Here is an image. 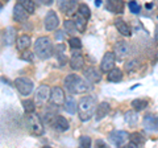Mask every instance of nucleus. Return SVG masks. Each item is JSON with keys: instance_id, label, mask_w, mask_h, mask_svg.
<instances>
[{"instance_id": "32", "label": "nucleus", "mask_w": 158, "mask_h": 148, "mask_svg": "<svg viewBox=\"0 0 158 148\" xmlns=\"http://www.w3.org/2000/svg\"><path fill=\"white\" fill-rule=\"evenodd\" d=\"M63 25H65V31L67 33H71L74 34L77 31V25H75V23H74V20H66L65 23H63Z\"/></svg>"}, {"instance_id": "19", "label": "nucleus", "mask_w": 158, "mask_h": 148, "mask_svg": "<svg viewBox=\"0 0 158 148\" xmlns=\"http://www.w3.org/2000/svg\"><path fill=\"white\" fill-rule=\"evenodd\" d=\"M115 27H116V29L118 32H120L123 36H131L132 34V31H131V28H129V25L124 21V20H121V19H116L115 20Z\"/></svg>"}, {"instance_id": "22", "label": "nucleus", "mask_w": 158, "mask_h": 148, "mask_svg": "<svg viewBox=\"0 0 158 148\" xmlns=\"http://www.w3.org/2000/svg\"><path fill=\"white\" fill-rule=\"evenodd\" d=\"M131 139V144L129 147H140V146H144L145 144V137L142 134H140V132H133V134L129 136Z\"/></svg>"}, {"instance_id": "42", "label": "nucleus", "mask_w": 158, "mask_h": 148, "mask_svg": "<svg viewBox=\"0 0 158 148\" xmlns=\"http://www.w3.org/2000/svg\"><path fill=\"white\" fill-rule=\"evenodd\" d=\"M100 4H102V0H95V6H96V7H99Z\"/></svg>"}, {"instance_id": "23", "label": "nucleus", "mask_w": 158, "mask_h": 148, "mask_svg": "<svg viewBox=\"0 0 158 148\" xmlns=\"http://www.w3.org/2000/svg\"><path fill=\"white\" fill-rule=\"evenodd\" d=\"M15 41H16V29L13 27H8L4 33V42L6 45H12Z\"/></svg>"}, {"instance_id": "5", "label": "nucleus", "mask_w": 158, "mask_h": 148, "mask_svg": "<svg viewBox=\"0 0 158 148\" xmlns=\"http://www.w3.org/2000/svg\"><path fill=\"white\" fill-rule=\"evenodd\" d=\"M15 86L19 90V93L21 95H29L33 91V82L32 80H29L27 77H20V78H16L15 81Z\"/></svg>"}, {"instance_id": "36", "label": "nucleus", "mask_w": 158, "mask_h": 148, "mask_svg": "<svg viewBox=\"0 0 158 148\" xmlns=\"http://www.w3.org/2000/svg\"><path fill=\"white\" fill-rule=\"evenodd\" d=\"M79 143H81V147L82 148L91 147V139H90V136H82L81 139H79Z\"/></svg>"}, {"instance_id": "33", "label": "nucleus", "mask_w": 158, "mask_h": 148, "mask_svg": "<svg viewBox=\"0 0 158 148\" xmlns=\"http://www.w3.org/2000/svg\"><path fill=\"white\" fill-rule=\"evenodd\" d=\"M138 66H140L138 60H131V61L125 62V72H135L138 69Z\"/></svg>"}, {"instance_id": "17", "label": "nucleus", "mask_w": 158, "mask_h": 148, "mask_svg": "<svg viewBox=\"0 0 158 148\" xmlns=\"http://www.w3.org/2000/svg\"><path fill=\"white\" fill-rule=\"evenodd\" d=\"M85 76L87 78V81L91 82V83H98V82H100V80H102V74L99 73L95 67H88V69H86Z\"/></svg>"}, {"instance_id": "6", "label": "nucleus", "mask_w": 158, "mask_h": 148, "mask_svg": "<svg viewBox=\"0 0 158 148\" xmlns=\"http://www.w3.org/2000/svg\"><path fill=\"white\" fill-rule=\"evenodd\" d=\"M50 90L52 89L49 87L48 85H41L37 89L36 94H34V103L38 105V106L45 105V103L50 99Z\"/></svg>"}, {"instance_id": "11", "label": "nucleus", "mask_w": 158, "mask_h": 148, "mask_svg": "<svg viewBox=\"0 0 158 148\" xmlns=\"http://www.w3.org/2000/svg\"><path fill=\"white\" fill-rule=\"evenodd\" d=\"M79 0H59V8L69 16H71L78 9Z\"/></svg>"}, {"instance_id": "34", "label": "nucleus", "mask_w": 158, "mask_h": 148, "mask_svg": "<svg viewBox=\"0 0 158 148\" xmlns=\"http://www.w3.org/2000/svg\"><path fill=\"white\" fill-rule=\"evenodd\" d=\"M23 107L25 112H33L36 110V105H34V101H31V99H27V101H23Z\"/></svg>"}, {"instance_id": "12", "label": "nucleus", "mask_w": 158, "mask_h": 148, "mask_svg": "<svg viewBox=\"0 0 158 148\" xmlns=\"http://www.w3.org/2000/svg\"><path fill=\"white\" fill-rule=\"evenodd\" d=\"M59 25V19L57 13L54 11H49L48 15L45 16V29L46 31H54Z\"/></svg>"}, {"instance_id": "8", "label": "nucleus", "mask_w": 158, "mask_h": 148, "mask_svg": "<svg viewBox=\"0 0 158 148\" xmlns=\"http://www.w3.org/2000/svg\"><path fill=\"white\" fill-rule=\"evenodd\" d=\"M113 54L118 60H124L131 54V46L125 41H117L113 48Z\"/></svg>"}, {"instance_id": "43", "label": "nucleus", "mask_w": 158, "mask_h": 148, "mask_svg": "<svg viewBox=\"0 0 158 148\" xmlns=\"http://www.w3.org/2000/svg\"><path fill=\"white\" fill-rule=\"evenodd\" d=\"M3 2H6V3H7V2H9V0H3Z\"/></svg>"}, {"instance_id": "10", "label": "nucleus", "mask_w": 158, "mask_h": 148, "mask_svg": "<svg viewBox=\"0 0 158 148\" xmlns=\"http://www.w3.org/2000/svg\"><path fill=\"white\" fill-rule=\"evenodd\" d=\"M115 62H116V57L113 52H107L102 58L100 62V70L103 73H108L111 69L115 67Z\"/></svg>"}, {"instance_id": "26", "label": "nucleus", "mask_w": 158, "mask_h": 148, "mask_svg": "<svg viewBox=\"0 0 158 148\" xmlns=\"http://www.w3.org/2000/svg\"><path fill=\"white\" fill-rule=\"evenodd\" d=\"M108 80H110L111 82H120L123 80L121 70H120V69H116V67L111 69V70L108 72Z\"/></svg>"}, {"instance_id": "14", "label": "nucleus", "mask_w": 158, "mask_h": 148, "mask_svg": "<svg viewBox=\"0 0 158 148\" xmlns=\"http://www.w3.org/2000/svg\"><path fill=\"white\" fill-rule=\"evenodd\" d=\"M83 65H85V60H83V56L81 54V52H74L70 58L71 69H74V70H81Z\"/></svg>"}, {"instance_id": "38", "label": "nucleus", "mask_w": 158, "mask_h": 148, "mask_svg": "<svg viewBox=\"0 0 158 148\" xmlns=\"http://www.w3.org/2000/svg\"><path fill=\"white\" fill-rule=\"evenodd\" d=\"M21 58H23V60H25V61H28V62H33L34 56H33L32 52H24L21 54Z\"/></svg>"}, {"instance_id": "30", "label": "nucleus", "mask_w": 158, "mask_h": 148, "mask_svg": "<svg viewBox=\"0 0 158 148\" xmlns=\"http://www.w3.org/2000/svg\"><path fill=\"white\" fill-rule=\"evenodd\" d=\"M148 102L145 99H135L132 101V107L135 108L136 111H142L144 108H146Z\"/></svg>"}, {"instance_id": "28", "label": "nucleus", "mask_w": 158, "mask_h": 148, "mask_svg": "<svg viewBox=\"0 0 158 148\" xmlns=\"http://www.w3.org/2000/svg\"><path fill=\"white\" fill-rule=\"evenodd\" d=\"M74 23H75V25H77V31L78 32H85L86 31L87 20L82 16V15H78V16L75 17V20H74Z\"/></svg>"}, {"instance_id": "7", "label": "nucleus", "mask_w": 158, "mask_h": 148, "mask_svg": "<svg viewBox=\"0 0 158 148\" xmlns=\"http://www.w3.org/2000/svg\"><path fill=\"white\" fill-rule=\"evenodd\" d=\"M108 139L112 144H115L117 147L120 146H124L125 141L129 139V134L127 131H120V130H116V131H112L110 135H108Z\"/></svg>"}, {"instance_id": "41", "label": "nucleus", "mask_w": 158, "mask_h": 148, "mask_svg": "<svg viewBox=\"0 0 158 148\" xmlns=\"http://www.w3.org/2000/svg\"><path fill=\"white\" fill-rule=\"evenodd\" d=\"M40 2H41L42 4H45V6H52L54 0H40Z\"/></svg>"}, {"instance_id": "16", "label": "nucleus", "mask_w": 158, "mask_h": 148, "mask_svg": "<svg viewBox=\"0 0 158 148\" xmlns=\"http://www.w3.org/2000/svg\"><path fill=\"white\" fill-rule=\"evenodd\" d=\"M28 12L25 11V9H24V7L21 6V4H16V6H15V8H13V17H15V20L16 21H25L27 19H28Z\"/></svg>"}, {"instance_id": "1", "label": "nucleus", "mask_w": 158, "mask_h": 148, "mask_svg": "<svg viewBox=\"0 0 158 148\" xmlns=\"http://www.w3.org/2000/svg\"><path fill=\"white\" fill-rule=\"evenodd\" d=\"M95 107H96V102H95V98L94 97H90V95L82 97L77 106L79 119L82 122L90 120L94 115V112H95Z\"/></svg>"}, {"instance_id": "20", "label": "nucleus", "mask_w": 158, "mask_h": 148, "mask_svg": "<svg viewBox=\"0 0 158 148\" xmlns=\"http://www.w3.org/2000/svg\"><path fill=\"white\" fill-rule=\"evenodd\" d=\"M53 127H56L58 131H67L69 130V120L66 119L65 116H61V115H56V119H54L53 123Z\"/></svg>"}, {"instance_id": "31", "label": "nucleus", "mask_w": 158, "mask_h": 148, "mask_svg": "<svg viewBox=\"0 0 158 148\" xmlns=\"http://www.w3.org/2000/svg\"><path fill=\"white\" fill-rule=\"evenodd\" d=\"M78 11H79V15H82V16L85 17L86 20H87V19H90L91 11H90V8H88L87 4H85V3H83V4H79V6H78Z\"/></svg>"}, {"instance_id": "39", "label": "nucleus", "mask_w": 158, "mask_h": 148, "mask_svg": "<svg viewBox=\"0 0 158 148\" xmlns=\"http://www.w3.org/2000/svg\"><path fill=\"white\" fill-rule=\"evenodd\" d=\"M129 9H131V12H133V13H140V6H138V4L136 3V2H132L129 3Z\"/></svg>"}, {"instance_id": "3", "label": "nucleus", "mask_w": 158, "mask_h": 148, "mask_svg": "<svg viewBox=\"0 0 158 148\" xmlns=\"http://www.w3.org/2000/svg\"><path fill=\"white\" fill-rule=\"evenodd\" d=\"M34 53L37 54L38 58L41 60H48L53 56V45L50 38L46 36H41L37 38V41L34 42Z\"/></svg>"}, {"instance_id": "35", "label": "nucleus", "mask_w": 158, "mask_h": 148, "mask_svg": "<svg viewBox=\"0 0 158 148\" xmlns=\"http://www.w3.org/2000/svg\"><path fill=\"white\" fill-rule=\"evenodd\" d=\"M69 45H70V48L71 49H81L82 48V42H81V40L79 38H77V37H73V38H70L69 40Z\"/></svg>"}, {"instance_id": "24", "label": "nucleus", "mask_w": 158, "mask_h": 148, "mask_svg": "<svg viewBox=\"0 0 158 148\" xmlns=\"http://www.w3.org/2000/svg\"><path fill=\"white\" fill-rule=\"evenodd\" d=\"M63 105H65V110L69 112V114H75L77 112V106H78V103L77 101L74 99V97H67L65 102H63Z\"/></svg>"}, {"instance_id": "21", "label": "nucleus", "mask_w": 158, "mask_h": 148, "mask_svg": "<svg viewBox=\"0 0 158 148\" xmlns=\"http://www.w3.org/2000/svg\"><path fill=\"white\" fill-rule=\"evenodd\" d=\"M110 111H111L110 105H108L107 102H102L96 108V119L100 120L103 118H106L108 114H110Z\"/></svg>"}, {"instance_id": "18", "label": "nucleus", "mask_w": 158, "mask_h": 148, "mask_svg": "<svg viewBox=\"0 0 158 148\" xmlns=\"http://www.w3.org/2000/svg\"><path fill=\"white\" fill-rule=\"evenodd\" d=\"M31 36H28V34H21L17 40H16V46L20 52H24L27 50V49L31 46Z\"/></svg>"}, {"instance_id": "37", "label": "nucleus", "mask_w": 158, "mask_h": 148, "mask_svg": "<svg viewBox=\"0 0 158 148\" xmlns=\"http://www.w3.org/2000/svg\"><path fill=\"white\" fill-rule=\"evenodd\" d=\"M54 119H56V114H53V112H46L45 114V123H48V124H50L53 126V123H54Z\"/></svg>"}, {"instance_id": "25", "label": "nucleus", "mask_w": 158, "mask_h": 148, "mask_svg": "<svg viewBox=\"0 0 158 148\" xmlns=\"http://www.w3.org/2000/svg\"><path fill=\"white\" fill-rule=\"evenodd\" d=\"M56 56H57V60L61 66H63L67 62V57L65 56V46H63L62 44H58L56 46Z\"/></svg>"}, {"instance_id": "29", "label": "nucleus", "mask_w": 158, "mask_h": 148, "mask_svg": "<svg viewBox=\"0 0 158 148\" xmlns=\"http://www.w3.org/2000/svg\"><path fill=\"white\" fill-rule=\"evenodd\" d=\"M125 120H127L128 124L136 126V124H137V122H138V115L136 114L135 111H128L127 114H125Z\"/></svg>"}, {"instance_id": "2", "label": "nucleus", "mask_w": 158, "mask_h": 148, "mask_svg": "<svg viewBox=\"0 0 158 148\" xmlns=\"http://www.w3.org/2000/svg\"><path fill=\"white\" fill-rule=\"evenodd\" d=\"M65 89L69 91V94H81L86 93L90 86L77 74H69L65 78Z\"/></svg>"}, {"instance_id": "27", "label": "nucleus", "mask_w": 158, "mask_h": 148, "mask_svg": "<svg viewBox=\"0 0 158 148\" xmlns=\"http://www.w3.org/2000/svg\"><path fill=\"white\" fill-rule=\"evenodd\" d=\"M17 3L21 4V6L24 7V9H25L29 15L34 13V11H36V4H34L33 0H19Z\"/></svg>"}, {"instance_id": "40", "label": "nucleus", "mask_w": 158, "mask_h": 148, "mask_svg": "<svg viewBox=\"0 0 158 148\" xmlns=\"http://www.w3.org/2000/svg\"><path fill=\"white\" fill-rule=\"evenodd\" d=\"M96 146H98V147H103V148H106V147H107V146H106V143L103 141V140H100V139H98V140H96Z\"/></svg>"}, {"instance_id": "15", "label": "nucleus", "mask_w": 158, "mask_h": 148, "mask_svg": "<svg viewBox=\"0 0 158 148\" xmlns=\"http://www.w3.org/2000/svg\"><path fill=\"white\" fill-rule=\"evenodd\" d=\"M144 126L148 131H158V116L154 115H146L144 118Z\"/></svg>"}, {"instance_id": "4", "label": "nucleus", "mask_w": 158, "mask_h": 148, "mask_svg": "<svg viewBox=\"0 0 158 148\" xmlns=\"http://www.w3.org/2000/svg\"><path fill=\"white\" fill-rule=\"evenodd\" d=\"M27 122H28V127H29V130L32 131V134L34 135H42L44 134V123L41 120V118H40L37 114H34V111L33 112H28V115H27Z\"/></svg>"}, {"instance_id": "13", "label": "nucleus", "mask_w": 158, "mask_h": 148, "mask_svg": "<svg viewBox=\"0 0 158 148\" xmlns=\"http://www.w3.org/2000/svg\"><path fill=\"white\" fill-rule=\"evenodd\" d=\"M125 3L123 0H107V9L112 13H123Z\"/></svg>"}, {"instance_id": "9", "label": "nucleus", "mask_w": 158, "mask_h": 148, "mask_svg": "<svg viewBox=\"0 0 158 148\" xmlns=\"http://www.w3.org/2000/svg\"><path fill=\"white\" fill-rule=\"evenodd\" d=\"M65 99H66V95H65V91H63L62 87L54 86L50 90V101L54 106H62Z\"/></svg>"}]
</instances>
